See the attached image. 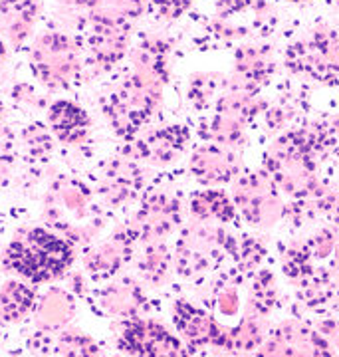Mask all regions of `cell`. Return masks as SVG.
Wrapping results in <instances>:
<instances>
[{
    "mask_svg": "<svg viewBox=\"0 0 339 357\" xmlns=\"http://www.w3.org/2000/svg\"><path fill=\"white\" fill-rule=\"evenodd\" d=\"M262 354H284V356H327L331 347L326 340L303 324L288 321L272 332L270 340L264 342Z\"/></svg>",
    "mask_w": 339,
    "mask_h": 357,
    "instance_id": "obj_16",
    "label": "cell"
},
{
    "mask_svg": "<svg viewBox=\"0 0 339 357\" xmlns=\"http://www.w3.org/2000/svg\"><path fill=\"white\" fill-rule=\"evenodd\" d=\"M131 22L110 18H86V40L93 62L110 70L123 60L129 48Z\"/></svg>",
    "mask_w": 339,
    "mask_h": 357,
    "instance_id": "obj_11",
    "label": "cell"
},
{
    "mask_svg": "<svg viewBox=\"0 0 339 357\" xmlns=\"http://www.w3.org/2000/svg\"><path fill=\"white\" fill-rule=\"evenodd\" d=\"M44 218L52 230L74 244H89L103 227L101 211L89 189L75 178H58L44 201Z\"/></svg>",
    "mask_w": 339,
    "mask_h": 357,
    "instance_id": "obj_3",
    "label": "cell"
},
{
    "mask_svg": "<svg viewBox=\"0 0 339 357\" xmlns=\"http://www.w3.org/2000/svg\"><path fill=\"white\" fill-rule=\"evenodd\" d=\"M244 128H246V121H242L236 115L214 112V115L202 121L199 133L206 143L234 147L244 141Z\"/></svg>",
    "mask_w": 339,
    "mask_h": 357,
    "instance_id": "obj_27",
    "label": "cell"
},
{
    "mask_svg": "<svg viewBox=\"0 0 339 357\" xmlns=\"http://www.w3.org/2000/svg\"><path fill=\"white\" fill-rule=\"evenodd\" d=\"M286 66L294 74L312 77L322 84L338 82L339 32L326 24L314 26L303 38L289 46Z\"/></svg>",
    "mask_w": 339,
    "mask_h": 357,
    "instance_id": "obj_5",
    "label": "cell"
},
{
    "mask_svg": "<svg viewBox=\"0 0 339 357\" xmlns=\"http://www.w3.org/2000/svg\"><path fill=\"white\" fill-rule=\"evenodd\" d=\"M137 243V234L131 225L119 227L105 243L89 248L84 256V266L93 280H110L131 260Z\"/></svg>",
    "mask_w": 339,
    "mask_h": 357,
    "instance_id": "obj_12",
    "label": "cell"
},
{
    "mask_svg": "<svg viewBox=\"0 0 339 357\" xmlns=\"http://www.w3.org/2000/svg\"><path fill=\"white\" fill-rule=\"evenodd\" d=\"M216 307L223 316H232L239 310V294L236 288H232L230 284L225 286L220 292H216Z\"/></svg>",
    "mask_w": 339,
    "mask_h": 357,
    "instance_id": "obj_34",
    "label": "cell"
},
{
    "mask_svg": "<svg viewBox=\"0 0 339 357\" xmlns=\"http://www.w3.org/2000/svg\"><path fill=\"white\" fill-rule=\"evenodd\" d=\"M145 292L137 282L131 278H121V280L110 284L103 294H101V306L107 314L117 316V318H133L139 316L145 307Z\"/></svg>",
    "mask_w": 339,
    "mask_h": 357,
    "instance_id": "obj_21",
    "label": "cell"
},
{
    "mask_svg": "<svg viewBox=\"0 0 339 357\" xmlns=\"http://www.w3.org/2000/svg\"><path fill=\"white\" fill-rule=\"evenodd\" d=\"M119 351L129 356H187L188 345L157 319L133 316L123 319L117 337Z\"/></svg>",
    "mask_w": 339,
    "mask_h": 357,
    "instance_id": "obj_9",
    "label": "cell"
},
{
    "mask_svg": "<svg viewBox=\"0 0 339 357\" xmlns=\"http://www.w3.org/2000/svg\"><path fill=\"white\" fill-rule=\"evenodd\" d=\"M188 211L195 220H216V222H234L239 218V211L234 201L220 189H204L190 195Z\"/></svg>",
    "mask_w": 339,
    "mask_h": 357,
    "instance_id": "obj_22",
    "label": "cell"
},
{
    "mask_svg": "<svg viewBox=\"0 0 339 357\" xmlns=\"http://www.w3.org/2000/svg\"><path fill=\"white\" fill-rule=\"evenodd\" d=\"M48 128L63 145H80L88 139L91 119L84 107L70 100H58L48 109Z\"/></svg>",
    "mask_w": 339,
    "mask_h": 357,
    "instance_id": "obj_17",
    "label": "cell"
},
{
    "mask_svg": "<svg viewBox=\"0 0 339 357\" xmlns=\"http://www.w3.org/2000/svg\"><path fill=\"white\" fill-rule=\"evenodd\" d=\"M225 76H216V74H199L190 79L187 89L188 102L193 103V107H197L199 112H209L214 109V105L220 98V91L225 88Z\"/></svg>",
    "mask_w": 339,
    "mask_h": 357,
    "instance_id": "obj_28",
    "label": "cell"
},
{
    "mask_svg": "<svg viewBox=\"0 0 339 357\" xmlns=\"http://www.w3.org/2000/svg\"><path fill=\"white\" fill-rule=\"evenodd\" d=\"M30 347L40 354L54 356H98L100 345L89 335L75 330H40L34 340H30Z\"/></svg>",
    "mask_w": 339,
    "mask_h": 357,
    "instance_id": "obj_18",
    "label": "cell"
},
{
    "mask_svg": "<svg viewBox=\"0 0 339 357\" xmlns=\"http://www.w3.org/2000/svg\"><path fill=\"white\" fill-rule=\"evenodd\" d=\"M36 290L20 280H8L0 288V318L18 324L36 310Z\"/></svg>",
    "mask_w": 339,
    "mask_h": 357,
    "instance_id": "obj_24",
    "label": "cell"
},
{
    "mask_svg": "<svg viewBox=\"0 0 339 357\" xmlns=\"http://www.w3.org/2000/svg\"><path fill=\"white\" fill-rule=\"evenodd\" d=\"M236 241L220 227L197 220L181 230L176 241L175 270L183 278H199L223 262L226 255L234 256Z\"/></svg>",
    "mask_w": 339,
    "mask_h": 357,
    "instance_id": "obj_4",
    "label": "cell"
},
{
    "mask_svg": "<svg viewBox=\"0 0 339 357\" xmlns=\"http://www.w3.org/2000/svg\"><path fill=\"white\" fill-rule=\"evenodd\" d=\"M260 318L262 316L248 310V314L242 318L239 326L234 330H230V349L232 351H252L262 345L264 330Z\"/></svg>",
    "mask_w": 339,
    "mask_h": 357,
    "instance_id": "obj_29",
    "label": "cell"
},
{
    "mask_svg": "<svg viewBox=\"0 0 339 357\" xmlns=\"http://www.w3.org/2000/svg\"><path fill=\"white\" fill-rule=\"evenodd\" d=\"M75 260V246L56 230L30 229L16 236L4 252V266L32 284L62 278Z\"/></svg>",
    "mask_w": 339,
    "mask_h": 357,
    "instance_id": "obj_2",
    "label": "cell"
},
{
    "mask_svg": "<svg viewBox=\"0 0 339 357\" xmlns=\"http://www.w3.org/2000/svg\"><path fill=\"white\" fill-rule=\"evenodd\" d=\"M137 268L143 280L159 288L171 278V272L175 268V258L165 243H149L143 248Z\"/></svg>",
    "mask_w": 339,
    "mask_h": 357,
    "instance_id": "obj_26",
    "label": "cell"
},
{
    "mask_svg": "<svg viewBox=\"0 0 339 357\" xmlns=\"http://www.w3.org/2000/svg\"><path fill=\"white\" fill-rule=\"evenodd\" d=\"M276 304V284L270 272H260L254 278V286H252L250 300H248V310L258 314V316H266Z\"/></svg>",
    "mask_w": 339,
    "mask_h": 357,
    "instance_id": "obj_30",
    "label": "cell"
},
{
    "mask_svg": "<svg viewBox=\"0 0 339 357\" xmlns=\"http://www.w3.org/2000/svg\"><path fill=\"white\" fill-rule=\"evenodd\" d=\"M169 50L163 38H145L131 54V70L103 102V115L121 139H133L157 114L169 79Z\"/></svg>",
    "mask_w": 339,
    "mask_h": 357,
    "instance_id": "obj_1",
    "label": "cell"
},
{
    "mask_svg": "<svg viewBox=\"0 0 339 357\" xmlns=\"http://www.w3.org/2000/svg\"><path fill=\"white\" fill-rule=\"evenodd\" d=\"M32 68L38 79L50 89L72 86L80 76L77 44L62 32H46L32 46Z\"/></svg>",
    "mask_w": 339,
    "mask_h": 357,
    "instance_id": "obj_6",
    "label": "cell"
},
{
    "mask_svg": "<svg viewBox=\"0 0 339 357\" xmlns=\"http://www.w3.org/2000/svg\"><path fill=\"white\" fill-rule=\"evenodd\" d=\"M250 4V0H214L216 13L220 18H230L234 14L242 13L244 8H248Z\"/></svg>",
    "mask_w": 339,
    "mask_h": 357,
    "instance_id": "obj_37",
    "label": "cell"
},
{
    "mask_svg": "<svg viewBox=\"0 0 339 357\" xmlns=\"http://www.w3.org/2000/svg\"><path fill=\"white\" fill-rule=\"evenodd\" d=\"M24 143L28 153L34 159L46 161L48 155L52 153V149H54V135L44 126L36 123V126H30V128L24 129Z\"/></svg>",
    "mask_w": 339,
    "mask_h": 357,
    "instance_id": "obj_31",
    "label": "cell"
},
{
    "mask_svg": "<svg viewBox=\"0 0 339 357\" xmlns=\"http://www.w3.org/2000/svg\"><path fill=\"white\" fill-rule=\"evenodd\" d=\"M36 18V0H0V32L16 48L32 34Z\"/></svg>",
    "mask_w": 339,
    "mask_h": 357,
    "instance_id": "obj_19",
    "label": "cell"
},
{
    "mask_svg": "<svg viewBox=\"0 0 339 357\" xmlns=\"http://www.w3.org/2000/svg\"><path fill=\"white\" fill-rule=\"evenodd\" d=\"M240 169L242 165L239 155L230 151V147L216 143H204L197 147L188 161L190 175L206 187L234 181L240 175Z\"/></svg>",
    "mask_w": 339,
    "mask_h": 357,
    "instance_id": "obj_13",
    "label": "cell"
},
{
    "mask_svg": "<svg viewBox=\"0 0 339 357\" xmlns=\"http://www.w3.org/2000/svg\"><path fill=\"white\" fill-rule=\"evenodd\" d=\"M274 68V56L268 46H240L234 54V76L254 88L268 84Z\"/></svg>",
    "mask_w": 339,
    "mask_h": 357,
    "instance_id": "obj_20",
    "label": "cell"
},
{
    "mask_svg": "<svg viewBox=\"0 0 339 357\" xmlns=\"http://www.w3.org/2000/svg\"><path fill=\"white\" fill-rule=\"evenodd\" d=\"M289 2H294V4H306V2H310V0H289Z\"/></svg>",
    "mask_w": 339,
    "mask_h": 357,
    "instance_id": "obj_39",
    "label": "cell"
},
{
    "mask_svg": "<svg viewBox=\"0 0 339 357\" xmlns=\"http://www.w3.org/2000/svg\"><path fill=\"white\" fill-rule=\"evenodd\" d=\"M183 222V204L175 192L165 189H151L139 203L137 213L129 222L139 243H163Z\"/></svg>",
    "mask_w": 339,
    "mask_h": 357,
    "instance_id": "obj_7",
    "label": "cell"
},
{
    "mask_svg": "<svg viewBox=\"0 0 339 357\" xmlns=\"http://www.w3.org/2000/svg\"><path fill=\"white\" fill-rule=\"evenodd\" d=\"M264 255V246L258 241H254L250 236H244L242 243H236V252H234V258L239 262V270L242 272H250L254 268L258 266L262 262Z\"/></svg>",
    "mask_w": 339,
    "mask_h": 357,
    "instance_id": "obj_32",
    "label": "cell"
},
{
    "mask_svg": "<svg viewBox=\"0 0 339 357\" xmlns=\"http://www.w3.org/2000/svg\"><path fill=\"white\" fill-rule=\"evenodd\" d=\"M234 204L252 227H272L284 217L282 192L266 173L240 175L234 185Z\"/></svg>",
    "mask_w": 339,
    "mask_h": 357,
    "instance_id": "obj_8",
    "label": "cell"
},
{
    "mask_svg": "<svg viewBox=\"0 0 339 357\" xmlns=\"http://www.w3.org/2000/svg\"><path fill=\"white\" fill-rule=\"evenodd\" d=\"M13 163V135L0 128V183L8 175V167Z\"/></svg>",
    "mask_w": 339,
    "mask_h": 357,
    "instance_id": "obj_36",
    "label": "cell"
},
{
    "mask_svg": "<svg viewBox=\"0 0 339 357\" xmlns=\"http://www.w3.org/2000/svg\"><path fill=\"white\" fill-rule=\"evenodd\" d=\"M336 2H338V4H339V0H336Z\"/></svg>",
    "mask_w": 339,
    "mask_h": 357,
    "instance_id": "obj_40",
    "label": "cell"
},
{
    "mask_svg": "<svg viewBox=\"0 0 339 357\" xmlns=\"http://www.w3.org/2000/svg\"><path fill=\"white\" fill-rule=\"evenodd\" d=\"M314 204L333 222H339V192H327L322 189V192L314 199Z\"/></svg>",
    "mask_w": 339,
    "mask_h": 357,
    "instance_id": "obj_35",
    "label": "cell"
},
{
    "mask_svg": "<svg viewBox=\"0 0 339 357\" xmlns=\"http://www.w3.org/2000/svg\"><path fill=\"white\" fill-rule=\"evenodd\" d=\"M75 8H84L86 18H110L133 22L145 13L147 0H66Z\"/></svg>",
    "mask_w": 339,
    "mask_h": 357,
    "instance_id": "obj_25",
    "label": "cell"
},
{
    "mask_svg": "<svg viewBox=\"0 0 339 357\" xmlns=\"http://www.w3.org/2000/svg\"><path fill=\"white\" fill-rule=\"evenodd\" d=\"M190 131L187 126H167L153 129L133 143V159H141L155 167L173 165L185 153Z\"/></svg>",
    "mask_w": 339,
    "mask_h": 357,
    "instance_id": "obj_14",
    "label": "cell"
},
{
    "mask_svg": "<svg viewBox=\"0 0 339 357\" xmlns=\"http://www.w3.org/2000/svg\"><path fill=\"white\" fill-rule=\"evenodd\" d=\"M151 8L167 20H176L187 13L193 0H147Z\"/></svg>",
    "mask_w": 339,
    "mask_h": 357,
    "instance_id": "obj_33",
    "label": "cell"
},
{
    "mask_svg": "<svg viewBox=\"0 0 339 357\" xmlns=\"http://www.w3.org/2000/svg\"><path fill=\"white\" fill-rule=\"evenodd\" d=\"M6 58V48H4V42L0 38V64H2V60Z\"/></svg>",
    "mask_w": 339,
    "mask_h": 357,
    "instance_id": "obj_38",
    "label": "cell"
},
{
    "mask_svg": "<svg viewBox=\"0 0 339 357\" xmlns=\"http://www.w3.org/2000/svg\"><path fill=\"white\" fill-rule=\"evenodd\" d=\"M173 324L188 349H201L206 345L230 349V330L223 328L211 314L190 302L176 300L173 306Z\"/></svg>",
    "mask_w": 339,
    "mask_h": 357,
    "instance_id": "obj_10",
    "label": "cell"
},
{
    "mask_svg": "<svg viewBox=\"0 0 339 357\" xmlns=\"http://www.w3.org/2000/svg\"><path fill=\"white\" fill-rule=\"evenodd\" d=\"M143 191V169L133 159L117 157L105 167L98 185V192L103 203L112 208H119L133 203Z\"/></svg>",
    "mask_w": 339,
    "mask_h": 357,
    "instance_id": "obj_15",
    "label": "cell"
},
{
    "mask_svg": "<svg viewBox=\"0 0 339 357\" xmlns=\"http://www.w3.org/2000/svg\"><path fill=\"white\" fill-rule=\"evenodd\" d=\"M75 312L74 296L62 290V288H50L48 292L36 302V321L38 328L48 330H60L63 328Z\"/></svg>",
    "mask_w": 339,
    "mask_h": 357,
    "instance_id": "obj_23",
    "label": "cell"
}]
</instances>
